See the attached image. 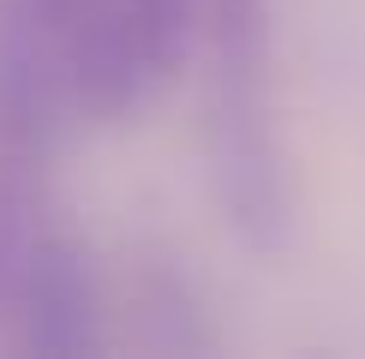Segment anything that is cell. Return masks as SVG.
Segmentation results:
<instances>
[{"mask_svg": "<svg viewBox=\"0 0 365 359\" xmlns=\"http://www.w3.org/2000/svg\"><path fill=\"white\" fill-rule=\"evenodd\" d=\"M204 168L234 239L257 258H282L294 239V174L276 126L269 0H216L210 12Z\"/></svg>", "mask_w": 365, "mask_h": 359, "instance_id": "cell-1", "label": "cell"}, {"mask_svg": "<svg viewBox=\"0 0 365 359\" xmlns=\"http://www.w3.org/2000/svg\"><path fill=\"white\" fill-rule=\"evenodd\" d=\"M12 318H19V348L48 353V359H84L102 348V306H96V269L84 246L60 228H42L24 258L19 293H12Z\"/></svg>", "mask_w": 365, "mask_h": 359, "instance_id": "cell-2", "label": "cell"}, {"mask_svg": "<svg viewBox=\"0 0 365 359\" xmlns=\"http://www.w3.org/2000/svg\"><path fill=\"white\" fill-rule=\"evenodd\" d=\"M36 174H42L36 156H12V150H0V311H12L24 258H30V246H36V234L48 228V222H42V186H36Z\"/></svg>", "mask_w": 365, "mask_h": 359, "instance_id": "cell-3", "label": "cell"}, {"mask_svg": "<svg viewBox=\"0 0 365 359\" xmlns=\"http://www.w3.org/2000/svg\"><path fill=\"white\" fill-rule=\"evenodd\" d=\"M132 36L144 48V66L156 72V84H168L192 54L197 36V0H120Z\"/></svg>", "mask_w": 365, "mask_h": 359, "instance_id": "cell-4", "label": "cell"}]
</instances>
